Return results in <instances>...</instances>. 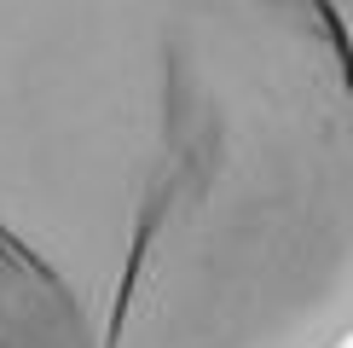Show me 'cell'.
<instances>
[{"instance_id": "6da1fadb", "label": "cell", "mask_w": 353, "mask_h": 348, "mask_svg": "<svg viewBox=\"0 0 353 348\" xmlns=\"http://www.w3.org/2000/svg\"><path fill=\"white\" fill-rule=\"evenodd\" d=\"M0 348H353V0H0Z\"/></svg>"}]
</instances>
